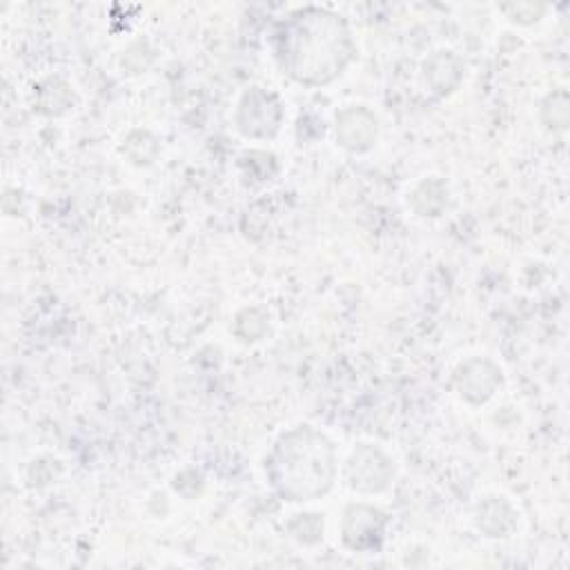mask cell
Listing matches in <instances>:
<instances>
[{
	"mask_svg": "<svg viewBox=\"0 0 570 570\" xmlns=\"http://www.w3.org/2000/svg\"><path fill=\"white\" fill-rule=\"evenodd\" d=\"M334 474L332 445L312 430H296L281 439L272 459V479L292 501L323 494Z\"/></svg>",
	"mask_w": 570,
	"mask_h": 570,
	"instance_id": "obj_1",
	"label": "cell"
}]
</instances>
